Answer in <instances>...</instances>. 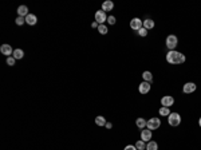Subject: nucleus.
<instances>
[{
  "instance_id": "f257e3e1",
  "label": "nucleus",
  "mask_w": 201,
  "mask_h": 150,
  "mask_svg": "<svg viewBox=\"0 0 201 150\" xmlns=\"http://www.w3.org/2000/svg\"><path fill=\"white\" fill-rule=\"evenodd\" d=\"M185 55L184 54L178 53V51H169V53L166 54V60L168 63H170V64H182V63L185 62Z\"/></svg>"
},
{
  "instance_id": "f03ea898",
  "label": "nucleus",
  "mask_w": 201,
  "mask_h": 150,
  "mask_svg": "<svg viewBox=\"0 0 201 150\" xmlns=\"http://www.w3.org/2000/svg\"><path fill=\"white\" fill-rule=\"evenodd\" d=\"M168 123H169L170 126H173V127H176V126H178L181 123V117L178 113H170L169 117H168Z\"/></svg>"
},
{
  "instance_id": "7ed1b4c3",
  "label": "nucleus",
  "mask_w": 201,
  "mask_h": 150,
  "mask_svg": "<svg viewBox=\"0 0 201 150\" xmlns=\"http://www.w3.org/2000/svg\"><path fill=\"white\" fill-rule=\"evenodd\" d=\"M161 126V121L159 118H150L148 122H146V127L149 130H156Z\"/></svg>"
},
{
  "instance_id": "20e7f679",
  "label": "nucleus",
  "mask_w": 201,
  "mask_h": 150,
  "mask_svg": "<svg viewBox=\"0 0 201 150\" xmlns=\"http://www.w3.org/2000/svg\"><path fill=\"white\" fill-rule=\"evenodd\" d=\"M177 43H178V40H177V36L176 35H169L166 38V46L170 50V51H173L174 48L177 47Z\"/></svg>"
},
{
  "instance_id": "39448f33",
  "label": "nucleus",
  "mask_w": 201,
  "mask_h": 150,
  "mask_svg": "<svg viewBox=\"0 0 201 150\" xmlns=\"http://www.w3.org/2000/svg\"><path fill=\"white\" fill-rule=\"evenodd\" d=\"M107 20V16H106V12L105 11H97L95 12V21L97 23H99V24H103L105 21Z\"/></svg>"
},
{
  "instance_id": "423d86ee",
  "label": "nucleus",
  "mask_w": 201,
  "mask_h": 150,
  "mask_svg": "<svg viewBox=\"0 0 201 150\" xmlns=\"http://www.w3.org/2000/svg\"><path fill=\"white\" fill-rule=\"evenodd\" d=\"M173 103H174V98L170 97V95H165V97L161 98V105L164 107H170Z\"/></svg>"
},
{
  "instance_id": "0eeeda50",
  "label": "nucleus",
  "mask_w": 201,
  "mask_h": 150,
  "mask_svg": "<svg viewBox=\"0 0 201 150\" xmlns=\"http://www.w3.org/2000/svg\"><path fill=\"white\" fill-rule=\"evenodd\" d=\"M0 53L3 54V55H6L8 58V56L14 55V51H12V47H11L10 44H3L1 47H0Z\"/></svg>"
},
{
  "instance_id": "6e6552de",
  "label": "nucleus",
  "mask_w": 201,
  "mask_h": 150,
  "mask_svg": "<svg viewBox=\"0 0 201 150\" xmlns=\"http://www.w3.org/2000/svg\"><path fill=\"white\" fill-rule=\"evenodd\" d=\"M142 24H143V21L138 18L132 19V21H130V27H132L133 30H135V31H138L139 28H142Z\"/></svg>"
},
{
  "instance_id": "1a4fd4ad",
  "label": "nucleus",
  "mask_w": 201,
  "mask_h": 150,
  "mask_svg": "<svg viewBox=\"0 0 201 150\" xmlns=\"http://www.w3.org/2000/svg\"><path fill=\"white\" fill-rule=\"evenodd\" d=\"M182 90H184L185 94H191V93H193V91L196 90V83H193V82H188V83L184 84Z\"/></svg>"
},
{
  "instance_id": "9d476101",
  "label": "nucleus",
  "mask_w": 201,
  "mask_h": 150,
  "mask_svg": "<svg viewBox=\"0 0 201 150\" xmlns=\"http://www.w3.org/2000/svg\"><path fill=\"white\" fill-rule=\"evenodd\" d=\"M141 140H142L143 142H148L149 140H152V130L143 129L142 131H141Z\"/></svg>"
},
{
  "instance_id": "9b49d317",
  "label": "nucleus",
  "mask_w": 201,
  "mask_h": 150,
  "mask_svg": "<svg viewBox=\"0 0 201 150\" xmlns=\"http://www.w3.org/2000/svg\"><path fill=\"white\" fill-rule=\"evenodd\" d=\"M138 90H139L141 94H148V93L150 91V83L149 82H142V83L139 84Z\"/></svg>"
},
{
  "instance_id": "f8f14e48",
  "label": "nucleus",
  "mask_w": 201,
  "mask_h": 150,
  "mask_svg": "<svg viewBox=\"0 0 201 150\" xmlns=\"http://www.w3.org/2000/svg\"><path fill=\"white\" fill-rule=\"evenodd\" d=\"M36 21H38V19H36V16H35L34 14H28L27 16H26V23H27L28 26H35Z\"/></svg>"
},
{
  "instance_id": "ddd939ff",
  "label": "nucleus",
  "mask_w": 201,
  "mask_h": 150,
  "mask_svg": "<svg viewBox=\"0 0 201 150\" xmlns=\"http://www.w3.org/2000/svg\"><path fill=\"white\" fill-rule=\"evenodd\" d=\"M17 15H19V16H21V18H26V16L28 15L27 6H19V7H17Z\"/></svg>"
},
{
  "instance_id": "4468645a",
  "label": "nucleus",
  "mask_w": 201,
  "mask_h": 150,
  "mask_svg": "<svg viewBox=\"0 0 201 150\" xmlns=\"http://www.w3.org/2000/svg\"><path fill=\"white\" fill-rule=\"evenodd\" d=\"M114 8V3L111 1V0H106L103 4H102V11H105V12H107V11H111Z\"/></svg>"
},
{
  "instance_id": "2eb2a0df",
  "label": "nucleus",
  "mask_w": 201,
  "mask_h": 150,
  "mask_svg": "<svg viewBox=\"0 0 201 150\" xmlns=\"http://www.w3.org/2000/svg\"><path fill=\"white\" fill-rule=\"evenodd\" d=\"M142 27L146 28V30H152V28H154V21L152 19H146V20H143Z\"/></svg>"
},
{
  "instance_id": "dca6fc26",
  "label": "nucleus",
  "mask_w": 201,
  "mask_h": 150,
  "mask_svg": "<svg viewBox=\"0 0 201 150\" xmlns=\"http://www.w3.org/2000/svg\"><path fill=\"white\" fill-rule=\"evenodd\" d=\"M106 119H105V117H102V115H98L97 118H95V125L97 126H106Z\"/></svg>"
},
{
  "instance_id": "f3484780",
  "label": "nucleus",
  "mask_w": 201,
  "mask_h": 150,
  "mask_svg": "<svg viewBox=\"0 0 201 150\" xmlns=\"http://www.w3.org/2000/svg\"><path fill=\"white\" fill-rule=\"evenodd\" d=\"M135 125H137V127L138 129H145L146 127V121L143 118H137V121H135Z\"/></svg>"
},
{
  "instance_id": "a211bd4d",
  "label": "nucleus",
  "mask_w": 201,
  "mask_h": 150,
  "mask_svg": "<svg viewBox=\"0 0 201 150\" xmlns=\"http://www.w3.org/2000/svg\"><path fill=\"white\" fill-rule=\"evenodd\" d=\"M145 150H158V145H157V142H154V141H149L148 145H146Z\"/></svg>"
},
{
  "instance_id": "6ab92c4d",
  "label": "nucleus",
  "mask_w": 201,
  "mask_h": 150,
  "mask_svg": "<svg viewBox=\"0 0 201 150\" xmlns=\"http://www.w3.org/2000/svg\"><path fill=\"white\" fill-rule=\"evenodd\" d=\"M15 58V59H21L23 56H24V53H23V50H20V48H17V50H15L14 51V55H12Z\"/></svg>"
},
{
  "instance_id": "aec40b11",
  "label": "nucleus",
  "mask_w": 201,
  "mask_h": 150,
  "mask_svg": "<svg viewBox=\"0 0 201 150\" xmlns=\"http://www.w3.org/2000/svg\"><path fill=\"white\" fill-rule=\"evenodd\" d=\"M142 78L145 79V82H149V83L153 80V75H152V73H150V71H145V73L142 74Z\"/></svg>"
},
{
  "instance_id": "412c9836",
  "label": "nucleus",
  "mask_w": 201,
  "mask_h": 150,
  "mask_svg": "<svg viewBox=\"0 0 201 150\" xmlns=\"http://www.w3.org/2000/svg\"><path fill=\"white\" fill-rule=\"evenodd\" d=\"M134 146L137 147V150H145V149H146V145H145V142H143L142 140L137 141V142H135V145H134Z\"/></svg>"
},
{
  "instance_id": "4be33fe9",
  "label": "nucleus",
  "mask_w": 201,
  "mask_h": 150,
  "mask_svg": "<svg viewBox=\"0 0 201 150\" xmlns=\"http://www.w3.org/2000/svg\"><path fill=\"white\" fill-rule=\"evenodd\" d=\"M170 111H169V107H161L159 109V115H162V117H169Z\"/></svg>"
},
{
  "instance_id": "5701e85b",
  "label": "nucleus",
  "mask_w": 201,
  "mask_h": 150,
  "mask_svg": "<svg viewBox=\"0 0 201 150\" xmlns=\"http://www.w3.org/2000/svg\"><path fill=\"white\" fill-rule=\"evenodd\" d=\"M98 31H99L100 35H106L107 34V27L105 24H99V27H98Z\"/></svg>"
},
{
  "instance_id": "b1692460",
  "label": "nucleus",
  "mask_w": 201,
  "mask_h": 150,
  "mask_svg": "<svg viewBox=\"0 0 201 150\" xmlns=\"http://www.w3.org/2000/svg\"><path fill=\"white\" fill-rule=\"evenodd\" d=\"M15 23H16L17 26H21L26 23V18H21V16H17L16 20H15Z\"/></svg>"
},
{
  "instance_id": "393cba45",
  "label": "nucleus",
  "mask_w": 201,
  "mask_h": 150,
  "mask_svg": "<svg viewBox=\"0 0 201 150\" xmlns=\"http://www.w3.org/2000/svg\"><path fill=\"white\" fill-rule=\"evenodd\" d=\"M137 32H138V35L139 36H146V35H148V30H146V28H139V30H138V31H137Z\"/></svg>"
},
{
  "instance_id": "a878e982",
  "label": "nucleus",
  "mask_w": 201,
  "mask_h": 150,
  "mask_svg": "<svg viewBox=\"0 0 201 150\" xmlns=\"http://www.w3.org/2000/svg\"><path fill=\"white\" fill-rule=\"evenodd\" d=\"M15 60H16V59H15L14 56H8V58H7V64H8V66H14Z\"/></svg>"
},
{
  "instance_id": "bb28decb",
  "label": "nucleus",
  "mask_w": 201,
  "mask_h": 150,
  "mask_svg": "<svg viewBox=\"0 0 201 150\" xmlns=\"http://www.w3.org/2000/svg\"><path fill=\"white\" fill-rule=\"evenodd\" d=\"M107 21H109V24H115L117 19H115V16H107Z\"/></svg>"
},
{
  "instance_id": "cd10ccee",
  "label": "nucleus",
  "mask_w": 201,
  "mask_h": 150,
  "mask_svg": "<svg viewBox=\"0 0 201 150\" xmlns=\"http://www.w3.org/2000/svg\"><path fill=\"white\" fill-rule=\"evenodd\" d=\"M123 150H137V147H135L134 145H128V146H126Z\"/></svg>"
},
{
  "instance_id": "c85d7f7f",
  "label": "nucleus",
  "mask_w": 201,
  "mask_h": 150,
  "mask_svg": "<svg viewBox=\"0 0 201 150\" xmlns=\"http://www.w3.org/2000/svg\"><path fill=\"white\" fill-rule=\"evenodd\" d=\"M91 27H93V28H98V27H99V23H97V21H93V23H91Z\"/></svg>"
},
{
  "instance_id": "c756f323",
  "label": "nucleus",
  "mask_w": 201,
  "mask_h": 150,
  "mask_svg": "<svg viewBox=\"0 0 201 150\" xmlns=\"http://www.w3.org/2000/svg\"><path fill=\"white\" fill-rule=\"evenodd\" d=\"M111 127H113V123H110V122L106 123V129H111Z\"/></svg>"
},
{
  "instance_id": "7c9ffc66",
  "label": "nucleus",
  "mask_w": 201,
  "mask_h": 150,
  "mask_svg": "<svg viewBox=\"0 0 201 150\" xmlns=\"http://www.w3.org/2000/svg\"><path fill=\"white\" fill-rule=\"evenodd\" d=\"M198 125H200V126H201V118H200V119H198Z\"/></svg>"
}]
</instances>
